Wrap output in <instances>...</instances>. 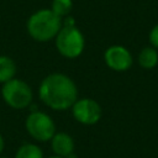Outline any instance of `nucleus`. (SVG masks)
<instances>
[{
    "mask_svg": "<svg viewBox=\"0 0 158 158\" xmlns=\"http://www.w3.org/2000/svg\"><path fill=\"white\" fill-rule=\"evenodd\" d=\"M40 100L54 111L69 110L78 99L75 81L64 73H51L46 75L38 86Z\"/></svg>",
    "mask_w": 158,
    "mask_h": 158,
    "instance_id": "1",
    "label": "nucleus"
},
{
    "mask_svg": "<svg viewBox=\"0 0 158 158\" xmlns=\"http://www.w3.org/2000/svg\"><path fill=\"white\" fill-rule=\"evenodd\" d=\"M63 26V21L51 9H41L33 12L27 22L26 30L31 38L37 42L54 40Z\"/></svg>",
    "mask_w": 158,
    "mask_h": 158,
    "instance_id": "2",
    "label": "nucleus"
},
{
    "mask_svg": "<svg viewBox=\"0 0 158 158\" xmlns=\"http://www.w3.org/2000/svg\"><path fill=\"white\" fill-rule=\"evenodd\" d=\"M58 53L68 59L78 58L85 48V38L83 32L75 26H62L54 38Z\"/></svg>",
    "mask_w": 158,
    "mask_h": 158,
    "instance_id": "3",
    "label": "nucleus"
},
{
    "mask_svg": "<svg viewBox=\"0 0 158 158\" xmlns=\"http://www.w3.org/2000/svg\"><path fill=\"white\" fill-rule=\"evenodd\" d=\"M1 96L5 104L14 110H22L31 105L33 93L31 86L20 78H14L1 86Z\"/></svg>",
    "mask_w": 158,
    "mask_h": 158,
    "instance_id": "4",
    "label": "nucleus"
},
{
    "mask_svg": "<svg viewBox=\"0 0 158 158\" xmlns=\"http://www.w3.org/2000/svg\"><path fill=\"white\" fill-rule=\"evenodd\" d=\"M25 128L30 137L37 142H49L54 136L56 122L43 111H32L25 120Z\"/></svg>",
    "mask_w": 158,
    "mask_h": 158,
    "instance_id": "5",
    "label": "nucleus"
},
{
    "mask_svg": "<svg viewBox=\"0 0 158 158\" xmlns=\"http://www.w3.org/2000/svg\"><path fill=\"white\" fill-rule=\"evenodd\" d=\"M70 111L74 120L85 126L98 123L102 115L100 104L91 98H78L70 107Z\"/></svg>",
    "mask_w": 158,
    "mask_h": 158,
    "instance_id": "6",
    "label": "nucleus"
},
{
    "mask_svg": "<svg viewBox=\"0 0 158 158\" xmlns=\"http://www.w3.org/2000/svg\"><path fill=\"white\" fill-rule=\"evenodd\" d=\"M104 62L110 69L115 72H126L131 68L133 58L131 52L126 47L114 44L106 48V51L104 52Z\"/></svg>",
    "mask_w": 158,
    "mask_h": 158,
    "instance_id": "7",
    "label": "nucleus"
},
{
    "mask_svg": "<svg viewBox=\"0 0 158 158\" xmlns=\"http://www.w3.org/2000/svg\"><path fill=\"white\" fill-rule=\"evenodd\" d=\"M49 142H51V148L56 156L68 158L74 153L75 142L73 137L67 132H63V131L56 132Z\"/></svg>",
    "mask_w": 158,
    "mask_h": 158,
    "instance_id": "8",
    "label": "nucleus"
},
{
    "mask_svg": "<svg viewBox=\"0 0 158 158\" xmlns=\"http://www.w3.org/2000/svg\"><path fill=\"white\" fill-rule=\"evenodd\" d=\"M16 63L11 57L0 54V84H5L14 79L16 75Z\"/></svg>",
    "mask_w": 158,
    "mask_h": 158,
    "instance_id": "9",
    "label": "nucleus"
},
{
    "mask_svg": "<svg viewBox=\"0 0 158 158\" xmlns=\"http://www.w3.org/2000/svg\"><path fill=\"white\" fill-rule=\"evenodd\" d=\"M138 64L143 69H153L158 64V52L154 47H144L138 54Z\"/></svg>",
    "mask_w": 158,
    "mask_h": 158,
    "instance_id": "10",
    "label": "nucleus"
},
{
    "mask_svg": "<svg viewBox=\"0 0 158 158\" xmlns=\"http://www.w3.org/2000/svg\"><path fill=\"white\" fill-rule=\"evenodd\" d=\"M14 158H44V156L36 143H23L17 148Z\"/></svg>",
    "mask_w": 158,
    "mask_h": 158,
    "instance_id": "11",
    "label": "nucleus"
},
{
    "mask_svg": "<svg viewBox=\"0 0 158 158\" xmlns=\"http://www.w3.org/2000/svg\"><path fill=\"white\" fill-rule=\"evenodd\" d=\"M72 9H73V1L72 0H52L51 10L57 16H59L60 19L68 16L70 14Z\"/></svg>",
    "mask_w": 158,
    "mask_h": 158,
    "instance_id": "12",
    "label": "nucleus"
},
{
    "mask_svg": "<svg viewBox=\"0 0 158 158\" xmlns=\"http://www.w3.org/2000/svg\"><path fill=\"white\" fill-rule=\"evenodd\" d=\"M149 43L152 44V47H154L156 49L158 48V23L149 32Z\"/></svg>",
    "mask_w": 158,
    "mask_h": 158,
    "instance_id": "13",
    "label": "nucleus"
},
{
    "mask_svg": "<svg viewBox=\"0 0 158 158\" xmlns=\"http://www.w3.org/2000/svg\"><path fill=\"white\" fill-rule=\"evenodd\" d=\"M4 148H5V139H4L2 135L0 133V156H1V153L4 151Z\"/></svg>",
    "mask_w": 158,
    "mask_h": 158,
    "instance_id": "14",
    "label": "nucleus"
},
{
    "mask_svg": "<svg viewBox=\"0 0 158 158\" xmlns=\"http://www.w3.org/2000/svg\"><path fill=\"white\" fill-rule=\"evenodd\" d=\"M46 158H64V157H60V156H56V154H53V156H49V157H46Z\"/></svg>",
    "mask_w": 158,
    "mask_h": 158,
    "instance_id": "15",
    "label": "nucleus"
},
{
    "mask_svg": "<svg viewBox=\"0 0 158 158\" xmlns=\"http://www.w3.org/2000/svg\"><path fill=\"white\" fill-rule=\"evenodd\" d=\"M0 158H9V157H5V156H0Z\"/></svg>",
    "mask_w": 158,
    "mask_h": 158,
    "instance_id": "16",
    "label": "nucleus"
}]
</instances>
